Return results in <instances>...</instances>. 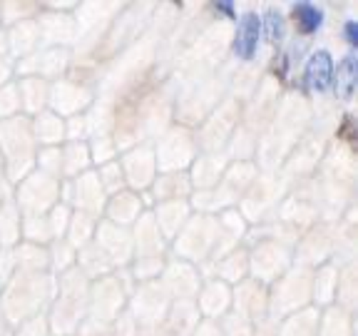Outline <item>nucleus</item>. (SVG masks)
<instances>
[{
    "mask_svg": "<svg viewBox=\"0 0 358 336\" xmlns=\"http://www.w3.org/2000/svg\"><path fill=\"white\" fill-rule=\"evenodd\" d=\"M264 28H266V40H268V43H276V40H281V35H284V20H281L279 13L268 10L266 18H264Z\"/></svg>",
    "mask_w": 358,
    "mask_h": 336,
    "instance_id": "obj_5",
    "label": "nucleus"
},
{
    "mask_svg": "<svg viewBox=\"0 0 358 336\" xmlns=\"http://www.w3.org/2000/svg\"><path fill=\"white\" fill-rule=\"evenodd\" d=\"M259 33H262V20L257 18V13H244L239 18L236 25V38H234V52L244 60L254 57L259 43Z\"/></svg>",
    "mask_w": 358,
    "mask_h": 336,
    "instance_id": "obj_1",
    "label": "nucleus"
},
{
    "mask_svg": "<svg viewBox=\"0 0 358 336\" xmlns=\"http://www.w3.org/2000/svg\"><path fill=\"white\" fill-rule=\"evenodd\" d=\"M214 8H217V10H222L224 15H229V18L234 15V6H231V3H217Z\"/></svg>",
    "mask_w": 358,
    "mask_h": 336,
    "instance_id": "obj_8",
    "label": "nucleus"
},
{
    "mask_svg": "<svg viewBox=\"0 0 358 336\" xmlns=\"http://www.w3.org/2000/svg\"><path fill=\"white\" fill-rule=\"evenodd\" d=\"M334 83V60L326 50L313 52L306 62V85L316 92L329 90V85Z\"/></svg>",
    "mask_w": 358,
    "mask_h": 336,
    "instance_id": "obj_2",
    "label": "nucleus"
},
{
    "mask_svg": "<svg viewBox=\"0 0 358 336\" xmlns=\"http://www.w3.org/2000/svg\"><path fill=\"white\" fill-rule=\"evenodd\" d=\"M291 15H294V22H296V28L301 30L303 35L319 30V25L324 22V13L316 6H311V3H296Z\"/></svg>",
    "mask_w": 358,
    "mask_h": 336,
    "instance_id": "obj_3",
    "label": "nucleus"
},
{
    "mask_svg": "<svg viewBox=\"0 0 358 336\" xmlns=\"http://www.w3.org/2000/svg\"><path fill=\"white\" fill-rule=\"evenodd\" d=\"M336 85H338L343 97H351V92L356 90V57L353 55H348L338 65V70H336Z\"/></svg>",
    "mask_w": 358,
    "mask_h": 336,
    "instance_id": "obj_4",
    "label": "nucleus"
},
{
    "mask_svg": "<svg viewBox=\"0 0 358 336\" xmlns=\"http://www.w3.org/2000/svg\"><path fill=\"white\" fill-rule=\"evenodd\" d=\"M351 122H353L351 118H346V120H343V130H341V137H343V140H348V142H351V145H353V142H356V137H353V134H351Z\"/></svg>",
    "mask_w": 358,
    "mask_h": 336,
    "instance_id": "obj_7",
    "label": "nucleus"
},
{
    "mask_svg": "<svg viewBox=\"0 0 358 336\" xmlns=\"http://www.w3.org/2000/svg\"><path fill=\"white\" fill-rule=\"evenodd\" d=\"M346 38L351 45H358V25L356 22H346Z\"/></svg>",
    "mask_w": 358,
    "mask_h": 336,
    "instance_id": "obj_6",
    "label": "nucleus"
}]
</instances>
